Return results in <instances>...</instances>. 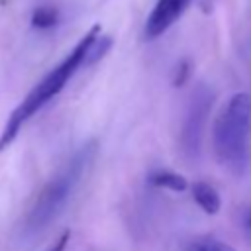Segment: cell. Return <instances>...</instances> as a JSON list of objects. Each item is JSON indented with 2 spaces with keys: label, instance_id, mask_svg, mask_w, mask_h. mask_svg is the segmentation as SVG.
<instances>
[{
  "label": "cell",
  "instance_id": "obj_10",
  "mask_svg": "<svg viewBox=\"0 0 251 251\" xmlns=\"http://www.w3.org/2000/svg\"><path fill=\"white\" fill-rule=\"evenodd\" d=\"M69 237H71V233H69V229H65V231L55 239V243H53L47 251H65V247H67V243H69Z\"/></svg>",
  "mask_w": 251,
  "mask_h": 251
},
{
  "label": "cell",
  "instance_id": "obj_3",
  "mask_svg": "<svg viewBox=\"0 0 251 251\" xmlns=\"http://www.w3.org/2000/svg\"><path fill=\"white\" fill-rule=\"evenodd\" d=\"M251 135V96L237 92L227 98L212 127V147L218 163L229 173L239 175L249 165Z\"/></svg>",
  "mask_w": 251,
  "mask_h": 251
},
{
  "label": "cell",
  "instance_id": "obj_9",
  "mask_svg": "<svg viewBox=\"0 0 251 251\" xmlns=\"http://www.w3.org/2000/svg\"><path fill=\"white\" fill-rule=\"evenodd\" d=\"M186 251H235V249L231 245H227L226 241H220L216 237L204 235V237H198V239L190 241Z\"/></svg>",
  "mask_w": 251,
  "mask_h": 251
},
{
  "label": "cell",
  "instance_id": "obj_11",
  "mask_svg": "<svg viewBox=\"0 0 251 251\" xmlns=\"http://www.w3.org/2000/svg\"><path fill=\"white\" fill-rule=\"evenodd\" d=\"M241 227H243V233L247 235V239L251 241V208L243 210V214H241Z\"/></svg>",
  "mask_w": 251,
  "mask_h": 251
},
{
  "label": "cell",
  "instance_id": "obj_12",
  "mask_svg": "<svg viewBox=\"0 0 251 251\" xmlns=\"http://www.w3.org/2000/svg\"><path fill=\"white\" fill-rule=\"evenodd\" d=\"M186 76H188V63H186V61H182V63L178 65V71H176V80H175V84H176V86H180V84L186 80Z\"/></svg>",
  "mask_w": 251,
  "mask_h": 251
},
{
  "label": "cell",
  "instance_id": "obj_7",
  "mask_svg": "<svg viewBox=\"0 0 251 251\" xmlns=\"http://www.w3.org/2000/svg\"><path fill=\"white\" fill-rule=\"evenodd\" d=\"M147 180L151 186H159V188L173 190V192H184L188 188L186 178L178 173H173V171H155L149 175Z\"/></svg>",
  "mask_w": 251,
  "mask_h": 251
},
{
  "label": "cell",
  "instance_id": "obj_4",
  "mask_svg": "<svg viewBox=\"0 0 251 251\" xmlns=\"http://www.w3.org/2000/svg\"><path fill=\"white\" fill-rule=\"evenodd\" d=\"M212 104H214L212 88L208 84H196V88L190 94L180 127V147L186 159H196L200 155L204 126Z\"/></svg>",
  "mask_w": 251,
  "mask_h": 251
},
{
  "label": "cell",
  "instance_id": "obj_8",
  "mask_svg": "<svg viewBox=\"0 0 251 251\" xmlns=\"http://www.w3.org/2000/svg\"><path fill=\"white\" fill-rule=\"evenodd\" d=\"M59 24V10L53 6H39L31 14V27L35 29H51Z\"/></svg>",
  "mask_w": 251,
  "mask_h": 251
},
{
  "label": "cell",
  "instance_id": "obj_13",
  "mask_svg": "<svg viewBox=\"0 0 251 251\" xmlns=\"http://www.w3.org/2000/svg\"><path fill=\"white\" fill-rule=\"evenodd\" d=\"M6 2H8V0H0V6H2V4H6Z\"/></svg>",
  "mask_w": 251,
  "mask_h": 251
},
{
  "label": "cell",
  "instance_id": "obj_6",
  "mask_svg": "<svg viewBox=\"0 0 251 251\" xmlns=\"http://www.w3.org/2000/svg\"><path fill=\"white\" fill-rule=\"evenodd\" d=\"M190 192H192V198L200 210H204L206 214H218L220 212L222 198L212 184H208L204 180H196L190 184Z\"/></svg>",
  "mask_w": 251,
  "mask_h": 251
},
{
  "label": "cell",
  "instance_id": "obj_2",
  "mask_svg": "<svg viewBox=\"0 0 251 251\" xmlns=\"http://www.w3.org/2000/svg\"><path fill=\"white\" fill-rule=\"evenodd\" d=\"M100 33V25H92L82 37L80 41L75 45V49L53 69L49 71L31 90L29 94L14 108V112L10 114V118L6 120L4 124V129L0 133V151H4L14 139L16 135L20 133V129L24 127V124L35 116L51 98H55L63 88L65 84L71 80V76L82 67L86 65V55H88V49L92 45V41L98 37Z\"/></svg>",
  "mask_w": 251,
  "mask_h": 251
},
{
  "label": "cell",
  "instance_id": "obj_5",
  "mask_svg": "<svg viewBox=\"0 0 251 251\" xmlns=\"http://www.w3.org/2000/svg\"><path fill=\"white\" fill-rule=\"evenodd\" d=\"M190 4L192 0H157L145 22V39L161 37L173 24L178 22V18L188 10Z\"/></svg>",
  "mask_w": 251,
  "mask_h": 251
},
{
  "label": "cell",
  "instance_id": "obj_1",
  "mask_svg": "<svg viewBox=\"0 0 251 251\" xmlns=\"http://www.w3.org/2000/svg\"><path fill=\"white\" fill-rule=\"evenodd\" d=\"M96 151H98V143L94 139L82 143L67 159V163L45 182V186L39 190L37 198L33 200L27 216L24 218L22 237H35L59 216V212L67 206L69 198L73 196L82 176L90 169Z\"/></svg>",
  "mask_w": 251,
  "mask_h": 251
}]
</instances>
